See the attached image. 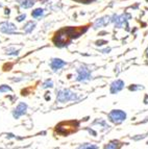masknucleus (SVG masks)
I'll return each mask as SVG.
<instances>
[{
    "label": "nucleus",
    "instance_id": "nucleus-1",
    "mask_svg": "<svg viewBox=\"0 0 148 149\" xmlns=\"http://www.w3.org/2000/svg\"><path fill=\"white\" fill-rule=\"evenodd\" d=\"M87 31V27H68L64 28V29H61L59 32H57L55 35L54 41L55 45L59 46V47H63L65 45H67L72 39H76L79 36Z\"/></svg>",
    "mask_w": 148,
    "mask_h": 149
},
{
    "label": "nucleus",
    "instance_id": "nucleus-2",
    "mask_svg": "<svg viewBox=\"0 0 148 149\" xmlns=\"http://www.w3.org/2000/svg\"><path fill=\"white\" fill-rule=\"evenodd\" d=\"M76 98H77L76 95L68 89H64L59 91L57 96V99L59 102H67V101H70V100H75Z\"/></svg>",
    "mask_w": 148,
    "mask_h": 149
},
{
    "label": "nucleus",
    "instance_id": "nucleus-3",
    "mask_svg": "<svg viewBox=\"0 0 148 149\" xmlns=\"http://www.w3.org/2000/svg\"><path fill=\"white\" fill-rule=\"evenodd\" d=\"M91 78V71L87 67H80L77 69V78L78 81H86Z\"/></svg>",
    "mask_w": 148,
    "mask_h": 149
},
{
    "label": "nucleus",
    "instance_id": "nucleus-4",
    "mask_svg": "<svg viewBox=\"0 0 148 149\" xmlns=\"http://www.w3.org/2000/svg\"><path fill=\"white\" fill-rule=\"evenodd\" d=\"M111 121L115 122V123H121L122 121H124L126 118V114L123 111H113V112L110 113L109 115Z\"/></svg>",
    "mask_w": 148,
    "mask_h": 149
},
{
    "label": "nucleus",
    "instance_id": "nucleus-5",
    "mask_svg": "<svg viewBox=\"0 0 148 149\" xmlns=\"http://www.w3.org/2000/svg\"><path fill=\"white\" fill-rule=\"evenodd\" d=\"M17 27L10 22H2L0 23V30L3 33H14L16 31Z\"/></svg>",
    "mask_w": 148,
    "mask_h": 149
},
{
    "label": "nucleus",
    "instance_id": "nucleus-6",
    "mask_svg": "<svg viewBox=\"0 0 148 149\" xmlns=\"http://www.w3.org/2000/svg\"><path fill=\"white\" fill-rule=\"evenodd\" d=\"M26 109H27V105L25 104L24 102H21V103H19V105L15 109L13 115H14V117H15L16 119H18V118L21 117L22 115H24L25 113H26Z\"/></svg>",
    "mask_w": 148,
    "mask_h": 149
},
{
    "label": "nucleus",
    "instance_id": "nucleus-7",
    "mask_svg": "<svg viewBox=\"0 0 148 149\" xmlns=\"http://www.w3.org/2000/svg\"><path fill=\"white\" fill-rule=\"evenodd\" d=\"M66 65V62L59 60V58H52L51 62H50V67L52 68L53 71H57V70L62 69Z\"/></svg>",
    "mask_w": 148,
    "mask_h": 149
},
{
    "label": "nucleus",
    "instance_id": "nucleus-8",
    "mask_svg": "<svg viewBox=\"0 0 148 149\" xmlns=\"http://www.w3.org/2000/svg\"><path fill=\"white\" fill-rule=\"evenodd\" d=\"M124 88V82L122 80H116L111 85V93L116 94V93L120 92L121 90Z\"/></svg>",
    "mask_w": 148,
    "mask_h": 149
},
{
    "label": "nucleus",
    "instance_id": "nucleus-9",
    "mask_svg": "<svg viewBox=\"0 0 148 149\" xmlns=\"http://www.w3.org/2000/svg\"><path fill=\"white\" fill-rule=\"evenodd\" d=\"M115 19H112V22H115V25H116V27H122L124 25V23L126 22L127 19H125V16L122 15V16H114Z\"/></svg>",
    "mask_w": 148,
    "mask_h": 149
},
{
    "label": "nucleus",
    "instance_id": "nucleus-10",
    "mask_svg": "<svg viewBox=\"0 0 148 149\" xmlns=\"http://www.w3.org/2000/svg\"><path fill=\"white\" fill-rule=\"evenodd\" d=\"M18 3L23 8H29L35 5V1L34 0H18Z\"/></svg>",
    "mask_w": 148,
    "mask_h": 149
},
{
    "label": "nucleus",
    "instance_id": "nucleus-11",
    "mask_svg": "<svg viewBox=\"0 0 148 149\" xmlns=\"http://www.w3.org/2000/svg\"><path fill=\"white\" fill-rule=\"evenodd\" d=\"M109 18H100V19H98V20L95 22V24H94V28H98V27H102V26H104V25L109 24L110 21L111 20H108Z\"/></svg>",
    "mask_w": 148,
    "mask_h": 149
},
{
    "label": "nucleus",
    "instance_id": "nucleus-12",
    "mask_svg": "<svg viewBox=\"0 0 148 149\" xmlns=\"http://www.w3.org/2000/svg\"><path fill=\"white\" fill-rule=\"evenodd\" d=\"M35 27H36V23L32 22V21H29V22H27L24 25L23 30H24L25 32H31L32 30L35 29Z\"/></svg>",
    "mask_w": 148,
    "mask_h": 149
},
{
    "label": "nucleus",
    "instance_id": "nucleus-13",
    "mask_svg": "<svg viewBox=\"0 0 148 149\" xmlns=\"http://www.w3.org/2000/svg\"><path fill=\"white\" fill-rule=\"evenodd\" d=\"M119 148V143L117 141H114V142H111L110 144H108L104 149H118Z\"/></svg>",
    "mask_w": 148,
    "mask_h": 149
},
{
    "label": "nucleus",
    "instance_id": "nucleus-14",
    "mask_svg": "<svg viewBox=\"0 0 148 149\" xmlns=\"http://www.w3.org/2000/svg\"><path fill=\"white\" fill-rule=\"evenodd\" d=\"M43 13H44V10H43L42 8H37V10H32L31 16L34 18H39V17H41V16L43 15Z\"/></svg>",
    "mask_w": 148,
    "mask_h": 149
},
{
    "label": "nucleus",
    "instance_id": "nucleus-15",
    "mask_svg": "<svg viewBox=\"0 0 148 149\" xmlns=\"http://www.w3.org/2000/svg\"><path fill=\"white\" fill-rule=\"evenodd\" d=\"M5 53L8 55H18L19 50H15L14 48H8V49H6V52Z\"/></svg>",
    "mask_w": 148,
    "mask_h": 149
},
{
    "label": "nucleus",
    "instance_id": "nucleus-16",
    "mask_svg": "<svg viewBox=\"0 0 148 149\" xmlns=\"http://www.w3.org/2000/svg\"><path fill=\"white\" fill-rule=\"evenodd\" d=\"M78 149H97V146L92 145V144H84L79 147Z\"/></svg>",
    "mask_w": 148,
    "mask_h": 149
},
{
    "label": "nucleus",
    "instance_id": "nucleus-17",
    "mask_svg": "<svg viewBox=\"0 0 148 149\" xmlns=\"http://www.w3.org/2000/svg\"><path fill=\"white\" fill-rule=\"evenodd\" d=\"M51 87H53V84H52V81L51 80H46V81L43 84V88L44 89H46V88H51Z\"/></svg>",
    "mask_w": 148,
    "mask_h": 149
},
{
    "label": "nucleus",
    "instance_id": "nucleus-18",
    "mask_svg": "<svg viewBox=\"0 0 148 149\" xmlns=\"http://www.w3.org/2000/svg\"><path fill=\"white\" fill-rule=\"evenodd\" d=\"M25 18H26V15H25V14H23V15H20L19 17H17V21H18V22H22Z\"/></svg>",
    "mask_w": 148,
    "mask_h": 149
},
{
    "label": "nucleus",
    "instance_id": "nucleus-19",
    "mask_svg": "<svg viewBox=\"0 0 148 149\" xmlns=\"http://www.w3.org/2000/svg\"><path fill=\"white\" fill-rule=\"evenodd\" d=\"M138 89H143V87H140V86H139V87H136V85H135V86H133V87L129 88V90H131V91H136V90H138Z\"/></svg>",
    "mask_w": 148,
    "mask_h": 149
},
{
    "label": "nucleus",
    "instance_id": "nucleus-20",
    "mask_svg": "<svg viewBox=\"0 0 148 149\" xmlns=\"http://www.w3.org/2000/svg\"><path fill=\"white\" fill-rule=\"evenodd\" d=\"M75 1H78V2H84V3H90L91 1H94V0H75Z\"/></svg>",
    "mask_w": 148,
    "mask_h": 149
},
{
    "label": "nucleus",
    "instance_id": "nucleus-21",
    "mask_svg": "<svg viewBox=\"0 0 148 149\" xmlns=\"http://www.w3.org/2000/svg\"><path fill=\"white\" fill-rule=\"evenodd\" d=\"M105 41H98V42H96V45L97 46H99V45H103V44H105Z\"/></svg>",
    "mask_w": 148,
    "mask_h": 149
},
{
    "label": "nucleus",
    "instance_id": "nucleus-22",
    "mask_svg": "<svg viewBox=\"0 0 148 149\" xmlns=\"http://www.w3.org/2000/svg\"><path fill=\"white\" fill-rule=\"evenodd\" d=\"M5 14H10V10H5Z\"/></svg>",
    "mask_w": 148,
    "mask_h": 149
},
{
    "label": "nucleus",
    "instance_id": "nucleus-23",
    "mask_svg": "<svg viewBox=\"0 0 148 149\" xmlns=\"http://www.w3.org/2000/svg\"><path fill=\"white\" fill-rule=\"evenodd\" d=\"M0 6H1V3H0Z\"/></svg>",
    "mask_w": 148,
    "mask_h": 149
}]
</instances>
